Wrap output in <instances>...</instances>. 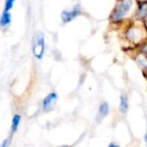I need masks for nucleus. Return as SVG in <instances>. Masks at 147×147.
Returning a JSON list of instances; mask_svg holds the SVG:
<instances>
[{"instance_id":"1","label":"nucleus","mask_w":147,"mask_h":147,"mask_svg":"<svg viewBox=\"0 0 147 147\" xmlns=\"http://www.w3.org/2000/svg\"><path fill=\"white\" fill-rule=\"evenodd\" d=\"M32 52L36 59H42L45 52V40L42 33H36L34 35L32 40Z\"/></svg>"},{"instance_id":"2","label":"nucleus","mask_w":147,"mask_h":147,"mask_svg":"<svg viewBox=\"0 0 147 147\" xmlns=\"http://www.w3.org/2000/svg\"><path fill=\"white\" fill-rule=\"evenodd\" d=\"M132 4H133V0H121L113 14L112 19L114 21H118L121 19L130 10Z\"/></svg>"},{"instance_id":"3","label":"nucleus","mask_w":147,"mask_h":147,"mask_svg":"<svg viewBox=\"0 0 147 147\" xmlns=\"http://www.w3.org/2000/svg\"><path fill=\"white\" fill-rule=\"evenodd\" d=\"M58 99V96L55 92H51L50 94H48L43 100L42 102V108L46 112H49L51 111L53 107L54 104L56 103V101Z\"/></svg>"},{"instance_id":"4","label":"nucleus","mask_w":147,"mask_h":147,"mask_svg":"<svg viewBox=\"0 0 147 147\" xmlns=\"http://www.w3.org/2000/svg\"><path fill=\"white\" fill-rule=\"evenodd\" d=\"M79 13H80V9L77 6L70 11L64 10L61 14V17L64 22H71L73 19H75L79 15Z\"/></svg>"},{"instance_id":"5","label":"nucleus","mask_w":147,"mask_h":147,"mask_svg":"<svg viewBox=\"0 0 147 147\" xmlns=\"http://www.w3.org/2000/svg\"><path fill=\"white\" fill-rule=\"evenodd\" d=\"M128 109V99L126 94H121L120 97V110L121 113H126Z\"/></svg>"},{"instance_id":"6","label":"nucleus","mask_w":147,"mask_h":147,"mask_svg":"<svg viewBox=\"0 0 147 147\" xmlns=\"http://www.w3.org/2000/svg\"><path fill=\"white\" fill-rule=\"evenodd\" d=\"M109 111V104L107 102H102L100 107H99V110H98V117L100 118H103L106 115H108Z\"/></svg>"},{"instance_id":"7","label":"nucleus","mask_w":147,"mask_h":147,"mask_svg":"<svg viewBox=\"0 0 147 147\" xmlns=\"http://www.w3.org/2000/svg\"><path fill=\"white\" fill-rule=\"evenodd\" d=\"M20 121H21V116L19 115H15L13 116L12 121H11V131L13 134L17 130L18 126L20 124Z\"/></svg>"},{"instance_id":"8","label":"nucleus","mask_w":147,"mask_h":147,"mask_svg":"<svg viewBox=\"0 0 147 147\" xmlns=\"http://www.w3.org/2000/svg\"><path fill=\"white\" fill-rule=\"evenodd\" d=\"M11 21V16L9 12H3L2 16H1V20H0V24L1 26L4 27L6 25H8Z\"/></svg>"},{"instance_id":"9","label":"nucleus","mask_w":147,"mask_h":147,"mask_svg":"<svg viewBox=\"0 0 147 147\" xmlns=\"http://www.w3.org/2000/svg\"><path fill=\"white\" fill-rule=\"evenodd\" d=\"M15 0H6L5 6H4V12H9V10L12 8Z\"/></svg>"},{"instance_id":"10","label":"nucleus","mask_w":147,"mask_h":147,"mask_svg":"<svg viewBox=\"0 0 147 147\" xmlns=\"http://www.w3.org/2000/svg\"><path fill=\"white\" fill-rule=\"evenodd\" d=\"M8 143H9L8 140H4L2 142V144H1V146L0 147H7V146H8Z\"/></svg>"},{"instance_id":"11","label":"nucleus","mask_w":147,"mask_h":147,"mask_svg":"<svg viewBox=\"0 0 147 147\" xmlns=\"http://www.w3.org/2000/svg\"><path fill=\"white\" fill-rule=\"evenodd\" d=\"M109 147H120V146H116V145H115V144H110V145L109 146Z\"/></svg>"},{"instance_id":"12","label":"nucleus","mask_w":147,"mask_h":147,"mask_svg":"<svg viewBox=\"0 0 147 147\" xmlns=\"http://www.w3.org/2000/svg\"><path fill=\"white\" fill-rule=\"evenodd\" d=\"M146 144H147V133H146Z\"/></svg>"},{"instance_id":"13","label":"nucleus","mask_w":147,"mask_h":147,"mask_svg":"<svg viewBox=\"0 0 147 147\" xmlns=\"http://www.w3.org/2000/svg\"><path fill=\"white\" fill-rule=\"evenodd\" d=\"M61 147H68V146H61Z\"/></svg>"}]
</instances>
